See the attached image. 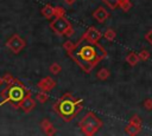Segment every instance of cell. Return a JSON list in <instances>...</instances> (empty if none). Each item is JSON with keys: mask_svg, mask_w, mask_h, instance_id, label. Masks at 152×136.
<instances>
[{"mask_svg": "<svg viewBox=\"0 0 152 136\" xmlns=\"http://www.w3.org/2000/svg\"><path fill=\"white\" fill-rule=\"evenodd\" d=\"M119 7L124 12H128L132 8V2L131 0H119Z\"/></svg>", "mask_w": 152, "mask_h": 136, "instance_id": "17", "label": "cell"}, {"mask_svg": "<svg viewBox=\"0 0 152 136\" xmlns=\"http://www.w3.org/2000/svg\"><path fill=\"white\" fill-rule=\"evenodd\" d=\"M103 37H104L107 40L113 41V40L115 39V37H116V33H115V31H114V30L108 28V30H106V32L103 33Z\"/></svg>", "mask_w": 152, "mask_h": 136, "instance_id": "18", "label": "cell"}, {"mask_svg": "<svg viewBox=\"0 0 152 136\" xmlns=\"http://www.w3.org/2000/svg\"><path fill=\"white\" fill-rule=\"evenodd\" d=\"M63 48L66 51V53L69 54V53H71L75 48H76V43H74V41H71V40H65L64 43H63Z\"/></svg>", "mask_w": 152, "mask_h": 136, "instance_id": "15", "label": "cell"}, {"mask_svg": "<svg viewBox=\"0 0 152 136\" xmlns=\"http://www.w3.org/2000/svg\"><path fill=\"white\" fill-rule=\"evenodd\" d=\"M34 108H36V101L32 98L31 92L27 91L26 95L24 96V98L18 103L17 109H21L25 114H28V112H31Z\"/></svg>", "mask_w": 152, "mask_h": 136, "instance_id": "7", "label": "cell"}, {"mask_svg": "<svg viewBox=\"0 0 152 136\" xmlns=\"http://www.w3.org/2000/svg\"><path fill=\"white\" fill-rule=\"evenodd\" d=\"M6 46L13 52V53H19L25 46H26V43H25V40L23 39V38H20V35L19 34H17V33H14L7 41H6Z\"/></svg>", "mask_w": 152, "mask_h": 136, "instance_id": "6", "label": "cell"}, {"mask_svg": "<svg viewBox=\"0 0 152 136\" xmlns=\"http://www.w3.org/2000/svg\"><path fill=\"white\" fill-rule=\"evenodd\" d=\"M36 99L39 102V103H46L48 99H49V93L46 91H39L37 95H36Z\"/></svg>", "mask_w": 152, "mask_h": 136, "instance_id": "16", "label": "cell"}, {"mask_svg": "<svg viewBox=\"0 0 152 136\" xmlns=\"http://www.w3.org/2000/svg\"><path fill=\"white\" fill-rule=\"evenodd\" d=\"M40 13L46 19H53L55 18V7L52 5H50V4H48L40 9Z\"/></svg>", "mask_w": 152, "mask_h": 136, "instance_id": "11", "label": "cell"}, {"mask_svg": "<svg viewBox=\"0 0 152 136\" xmlns=\"http://www.w3.org/2000/svg\"><path fill=\"white\" fill-rule=\"evenodd\" d=\"M28 90H26V88L24 86L23 83H20L18 79L14 84H7L6 88H4L0 92V97H1V102H0V106L4 105L5 103H11L13 108L17 109L18 103L24 98V96L26 95Z\"/></svg>", "mask_w": 152, "mask_h": 136, "instance_id": "3", "label": "cell"}, {"mask_svg": "<svg viewBox=\"0 0 152 136\" xmlns=\"http://www.w3.org/2000/svg\"><path fill=\"white\" fill-rule=\"evenodd\" d=\"M71 26L70 21L65 17H57L53 18L52 21L50 22V28L57 34V35H64L66 30Z\"/></svg>", "mask_w": 152, "mask_h": 136, "instance_id": "5", "label": "cell"}, {"mask_svg": "<svg viewBox=\"0 0 152 136\" xmlns=\"http://www.w3.org/2000/svg\"><path fill=\"white\" fill-rule=\"evenodd\" d=\"M102 37H103V34H102L99 30H96L95 27H89V28L82 34L81 39L88 40V41H99Z\"/></svg>", "mask_w": 152, "mask_h": 136, "instance_id": "9", "label": "cell"}, {"mask_svg": "<svg viewBox=\"0 0 152 136\" xmlns=\"http://www.w3.org/2000/svg\"><path fill=\"white\" fill-rule=\"evenodd\" d=\"M56 132H57V130H56V128L52 125L49 130H46V131H45V135H55Z\"/></svg>", "mask_w": 152, "mask_h": 136, "instance_id": "27", "label": "cell"}, {"mask_svg": "<svg viewBox=\"0 0 152 136\" xmlns=\"http://www.w3.org/2000/svg\"><path fill=\"white\" fill-rule=\"evenodd\" d=\"M78 125H80V128H81V130H82V132H83L84 135H87V136H93V135H95V134L102 128L103 123H102V121H101L94 112L89 111V112H87V114L84 115V117L80 121Z\"/></svg>", "mask_w": 152, "mask_h": 136, "instance_id": "4", "label": "cell"}, {"mask_svg": "<svg viewBox=\"0 0 152 136\" xmlns=\"http://www.w3.org/2000/svg\"><path fill=\"white\" fill-rule=\"evenodd\" d=\"M108 7L109 9H115L119 6V0H102Z\"/></svg>", "mask_w": 152, "mask_h": 136, "instance_id": "20", "label": "cell"}, {"mask_svg": "<svg viewBox=\"0 0 152 136\" xmlns=\"http://www.w3.org/2000/svg\"><path fill=\"white\" fill-rule=\"evenodd\" d=\"M139 60H140V58H139V56H138L135 52H131V53H128L127 57H126V61H127L131 66H135V65L139 63Z\"/></svg>", "mask_w": 152, "mask_h": 136, "instance_id": "13", "label": "cell"}, {"mask_svg": "<svg viewBox=\"0 0 152 136\" xmlns=\"http://www.w3.org/2000/svg\"><path fill=\"white\" fill-rule=\"evenodd\" d=\"M61 71H62V67H61V65L58 63H52L50 65V72L52 75H58Z\"/></svg>", "mask_w": 152, "mask_h": 136, "instance_id": "19", "label": "cell"}, {"mask_svg": "<svg viewBox=\"0 0 152 136\" xmlns=\"http://www.w3.org/2000/svg\"><path fill=\"white\" fill-rule=\"evenodd\" d=\"M138 56H139V58H140V60H142V61H145V60H147L151 56H150V52L147 51V50H141L139 53H138Z\"/></svg>", "mask_w": 152, "mask_h": 136, "instance_id": "21", "label": "cell"}, {"mask_svg": "<svg viewBox=\"0 0 152 136\" xmlns=\"http://www.w3.org/2000/svg\"><path fill=\"white\" fill-rule=\"evenodd\" d=\"M83 99L82 98H75L71 93L66 92L61 98L57 99V102L53 104L52 109L64 122H70L74 119L77 114L83 109Z\"/></svg>", "mask_w": 152, "mask_h": 136, "instance_id": "2", "label": "cell"}, {"mask_svg": "<svg viewBox=\"0 0 152 136\" xmlns=\"http://www.w3.org/2000/svg\"><path fill=\"white\" fill-rule=\"evenodd\" d=\"M141 131V127L139 125H135V124H132V123H128L125 128V132L128 134V135H138L139 132Z\"/></svg>", "mask_w": 152, "mask_h": 136, "instance_id": "12", "label": "cell"}, {"mask_svg": "<svg viewBox=\"0 0 152 136\" xmlns=\"http://www.w3.org/2000/svg\"><path fill=\"white\" fill-rule=\"evenodd\" d=\"M37 88L40 90V91H46V92H49V91H51L52 89H55L56 88V80L52 78V77H44V78H42L38 83H37Z\"/></svg>", "mask_w": 152, "mask_h": 136, "instance_id": "8", "label": "cell"}, {"mask_svg": "<svg viewBox=\"0 0 152 136\" xmlns=\"http://www.w3.org/2000/svg\"><path fill=\"white\" fill-rule=\"evenodd\" d=\"M82 71L86 73L91 72V70L107 57L104 47L97 41H88L78 39L76 41V48L68 54Z\"/></svg>", "mask_w": 152, "mask_h": 136, "instance_id": "1", "label": "cell"}, {"mask_svg": "<svg viewBox=\"0 0 152 136\" xmlns=\"http://www.w3.org/2000/svg\"><path fill=\"white\" fill-rule=\"evenodd\" d=\"M144 108L146 109V110H152V98H146L145 101H144Z\"/></svg>", "mask_w": 152, "mask_h": 136, "instance_id": "26", "label": "cell"}, {"mask_svg": "<svg viewBox=\"0 0 152 136\" xmlns=\"http://www.w3.org/2000/svg\"><path fill=\"white\" fill-rule=\"evenodd\" d=\"M64 14H65V9L63 7H61V6L55 7V18H57V17H64Z\"/></svg>", "mask_w": 152, "mask_h": 136, "instance_id": "25", "label": "cell"}, {"mask_svg": "<svg viewBox=\"0 0 152 136\" xmlns=\"http://www.w3.org/2000/svg\"><path fill=\"white\" fill-rule=\"evenodd\" d=\"M93 17L95 18V20H96L97 22L102 24V22H104V21L108 19L109 14H108V12H107V9H106L104 7L100 6V7H97V8L93 12Z\"/></svg>", "mask_w": 152, "mask_h": 136, "instance_id": "10", "label": "cell"}, {"mask_svg": "<svg viewBox=\"0 0 152 136\" xmlns=\"http://www.w3.org/2000/svg\"><path fill=\"white\" fill-rule=\"evenodd\" d=\"M4 83H5V79H4V77H0V86H1Z\"/></svg>", "mask_w": 152, "mask_h": 136, "instance_id": "29", "label": "cell"}, {"mask_svg": "<svg viewBox=\"0 0 152 136\" xmlns=\"http://www.w3.org/2000/svg\"><path fill=\"white\" fill-rule=\"evenodd\" d=\"M4 79H5V83L6 84H14L15 82H17V78H14L12 75H10V73H6L5 76H4Z\"/></svg>", "mask_w": 152, "mask_h": 136, "instance_id": "24", "label": "cell"}, {"mask_svg": "<svg viewBox=\"0 0 152 136\" xmlns=\"http://www.w3.org/2000/svg\"><path fill=\"white\" fill-rule=\"evenodd\" d=\"M75 1H76V0H64L65 5H68V6H71V5H74V4H75Z\"/></svg>", "mask_w": 152, "mask_h": 136, "instance_id": "28", "label": "cell"}, {"mask_svg": "<svg viewBox=\"0 0 152 136\" xmlns=\"http://www.w3.org/2000/svg\"><path fill=\"white\" fill-rule=\"evenodd\" d=\"M129 123L132 124H135V125H139V127H142V122H141V118L138 116V115H133L132 118L129 119Z\"/></svg>", "mask_w": 152, "mask_h": 136, "instance_id": "22", "label": "cell"}, {"mask_svg": "<svg viewBox=\"0 0 152 136\" xmlns=\"http://www.w3.org/2000/svg\"><path fill=\"white\" fill-rule=\"evenodd\" d=\"M96 77H97V79H100V80H107V79L110 77V72H109L108 69L103 67V69H100V70L97 71Z\"/></svg>", "mask_w": 152, "mask_h": 136, "instance_id": "14", "label": "cell"}, {"mask_svg": "<svg viewBox=\"0 0 152 136\" xmlns=\"http://www.w3.org/2000/svg\"><path fill=\"white\" fill-rule=\"evenodd\" d=\"M40 127H42V129H43V131L45 132L46 130H49L51 127H52V123L49 121V119H43L42 122H40Z\"/></svg>", "mask_w": 152, "mask_h": 136, "instance_id": "23", "label": "cell"}]
</instances>
